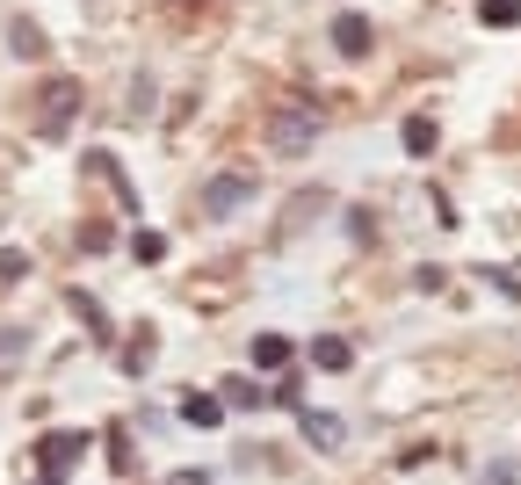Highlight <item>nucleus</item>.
Instances as JSON below:
<instances>
[{"mask_svg": "<svg viewBox=\"0 0 521 485\" xmlns=\"http://www.w3.org/2000/svg\"><path fill=\"white\" fill-rule=\"evenodd\" d=\"M80 457H87V435H80V428L44 435V442H37V478H44V485H66V471H73Z\"/></svg>", "mask_w": 521, "mask_h": 485, "instance_id": "1", "label": "nucleus"}, {"mask_svg": "<svg viewBox=\"0 0 521 485\" xmlns=\"http://www.w3.org/2000/svg\"><path fill=\"white\" fill-rule=\"evenodd\" d=\"M268 138H275V153H312L319 145V109H275Z\"/></svg>", "mask_w": 521, "mask_h": 485, "instance_id": "2", "label": "nucleus"}, {"mask_svg": "<svg viewBox=\"0 0 521 485\" xmlns=\"http://www.w3.org/2000/svg\"><path fill=\"white\" fill-rule=\"evenodd\" d=\"M73 116H80V80H51L44 87V109H37V131L44 138H66Z\"/></svg>", "mask_w": 521, "mask_h": 485, "instance_id": "3", "label": "nucleus"}, {"mask_svg": "<svg viewBox=\"0 0 521 485\" xmlns=\"http://www.w3.org/2000/svg\"><path fill=\"white\" fill-rule=\"evenodd\" d=\"M254 196V174H210V189H203V218H232L239 203Z\"/></svg>", "mask_w": 521, "mask_h": 485, "instance_id": "4", "label": "nucleus"}, {"mask_svg": "<svg viewBox=\"0 0 521 485\" xmlns=\"http://www.w3.org/2000/svg\"><path fill=\"white\" fill-rule=\"evenodd\" d=\"M333 51L341 58H370V15H333Z\"/></svg>", "mask_w": 521, "mask_h": 485, "instance_id": "5", "label": "nucleus"}, {"mask_svg": "<svg viewBox=\"0 0 521 485\" xmlns=\"http://www.w3.org/2000/svg\"><path fill=\"white\" fill-rule=\"evenodd\" d=\"M181 420H189V428H225V399H210V391H189V399H181Z\"/></svg>", "mask_w": 521, "mask_h": 485, "instance_id": "6", "label": "nucleus"}, {"mask_svg": "<svg viewBox=\"0 0 521 485\" xmlns=\"http://www.w3.org/2000/svg\"><path fill=\"white\" fill-rule=\"evenodd\" d=\"M290 355H297V348L283 341V333H254V370L275 377V370H290Z\"/></svg>", "mask_w": 521, "mask_h": 485, "instance_id": "7", "label": "nucleus"}, {"mask_svg": "<svg viewBox=\"0 0 521 485\" xmlns=\"http://www.w3.org/2000/svg\"><path fill=\"white\" fill-rule=\"evenodd\" d=\"M304 442L312 449H341V420L333 413H304Z\"/></svg>", "mask_w": 521, "mask_h": 485, "instance_id": "8", "label": "nucleus"}, {"mask_svg": "<svg viewBox=\"0 0 521 485\" xmlns=\"http://www.w3.org/2000/svg\"><path fill=\"white\" fill-rule=\"evenodd\" d=\"M312 362H319V370H348L355 348H348V341H333V333H319V341H312Z\"/></svg>", "mask_w": 521, "mask_h": 485, "instance_id": "9", "label": "nucleus"}, {"mask_svg": "<svg viewBox=\"0 0 521 485\" xmlns=\"http://www.w3.org/2000/svg\"><path fill=\"white\" fill-rule=\"evenodd\" d=\"M406 153H413V160L435 153V116H406Z\"/></svg>", "mask_w": 521, "mask_h": 485, "instance_id": "10", "label": "nucleus"}, {"mask_svg": "<svg viewBox=\"0 0 521 485\" xmlns=\"http://www.w3.org/2000/svg\"><path fill=\"white\" fill-rule=\"evenodd\" d=\"M478 22L485 29H514L521 22V0H478Z\"/></svg>", "mask_w": 521, "mask_h": 485, "instance_id": "11", "label": "nucleus"}, {"mask_svg": "<svg viewBox=\"0 0 521 485\" xmlns=\"http://www.w3.org/2000/svg\"><path fill=\"white\" fill-rule=\"evenodd\" d=\"M66 305L80 312V326H87V333H102V341H109V319H102V305H95V297H87V290H73Z\"/></svg>", "mask_w": 521, "mask_h": 485, "instance_id": "12", "label": "nucleus"}, {"mask_svg": "<svg viewBox=\"0 0 521 485\" xmlns=\"http://www.w3.org/2000/svg\"><path fill=\"white\" fill-rule=\"evenodd\" d=\"M145 355H152V326H138V341H131V355H124L131 377H145Z\"/></svg>", "mask_w": 521, "mask_h": 485, "instance_id": "13", "label": "nucleus"}, {"mask_svg": "<svg viewBox=\"0 0 521 485\" xmlns=\"http://www.w3.org/2000/svg\"><path fill=\"white\" fill-rule=\"evenodd\" d=\"M131 254H138V261H160V254H167V232H138Z\"/></svg>", "mask_w": 521, "mask_h": 485, "instance_id": "14", "label": "nucleus"}, {"mask_svg": "<svg viewBox=\"0 0 521 485\" xmlns=\"http://www.w3.org/2000/svg\"><path fill=\"white\" fill-rule=\"evenodd\" d=\"M225 399H232V406H261L268 391H261V384H225Z\"/></svg>", "mask_w": 521, "mask_h": 485, "instance_id": "15", "label": "nucleus"}, {"mask_svg": "<svg viewBox=\"0 0 521 485\" xmlns=\"http://www.w3.org/2000/svg\"><path fill=\"white\" fill-rule=\"evenodd\" d=\"M22 341H29V333H0V362H8V355H22Z\"/></svg>", "mask_w": 521, "mask_h": 485, "instance_id": "16", "label": "nucleus"}]
</instances>
